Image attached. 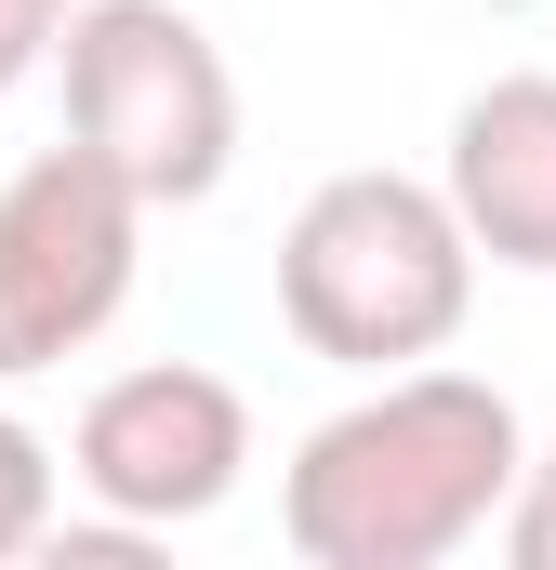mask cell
Returning <instances> with one entry per match:
<instances>
[{
	"instance_id": "cell-8",
	"label": "cell",
	"mask_w": 556,
	"mask_h": 570,
	"mask_svg": "<svg viewBox=\"0 0 556 570\" xmlns=\"http://www.w3.org/2000/svg\"><path fill=\"white\" fill-rule=\"evenodd\" d=\"M490 531H504V558H517V570H556V438L517 464V491H504Z\"/></svg>"
},
{
	"instance_id": "cell-6",
	"label": "cell",
	"mask_w": 556,
	"mask_h": 570,
	"mask_svg": "<svg viewBox=\"0 0 556 570\" xmlns=\"http://www.w3.org/2000/svg\"><path fill=\"white\" fill-rule=\"evenodd\" d=\"M437 199L464 213L477 266L504 279H556V67H504L450 107V159Z\"/></svg>"
},
{
	"instance_id": "cell-5",
	"label": "cell",
	"mask_w": 556,
	"mask_h": 570,
	"mask_svg": "<svg viewBox=\"0 0 556 570\" xmlns=\"http://www.w3.org/2000/svg\"><path fill=\"white\" fill-rule=\"evenodd\" d=\"M146 279V199L93 159V146H40L13 186H0V305H13V345L27 372L80 358Z\"/></svg>"
},
{
	"instance_id": "cell-9",
	"label": "cell",
	"mask_w": 556,
	"mask_h": 570,
	"mask_svg": "<svg viewBox=\"0 0 556 570\" xmlns=\"http://www.w3.org/2000/svg\"><path fill=\"white\" fill-rule=\"evenodd\" d=\"M53 27H67V0H0V94L53 53Z\"/></svg>"
},
{
	"instance_id": "cell-10",
	"label": "cell",
	"mask_w": 556,
	"mask_h": 570,
	"mask_svg": "<svg viewBox=\"0 0 556 570\" xmlns=\"http://www.w3.org/2000/svg\"><path fill=\"white\" fill-rule=\"evenodd\" d=\"M13 372H27V345H13V305H0V385H13Z\"/></svg>"
},
{
	"instance_id": "cell-4",
	"label": "cell",
	"mask_w": 556,
	"mask_h": 570,
	"mask_svg": "<svg viewBox=\"0 0 556 570\" xmlns=\"http://www.w3.org/2000/svg\"><path fill=\"white\" fill-rule=\"evenodd\" d=\"M239 478H252V399L199 358L107 372L67 425V491L107 518H146V531H199Z\"/></svg>"
},
{
	"instance_id": "cell-1",
	"label": "cell",
	"mask_w": 556,
	"mask_h": 570,
	"mask_svg": "<svg viewBox=\"0 0 556 570\" xmlns=\"http://www.w3.org/2000/svg\"><path fill=\"white\" fill-rule=\"evenodd\" d=\"M530 464V425L490 372H371L345 412L291 438L278 464V531L305 570H437L464 558Z\"/></svg>"
},
{
	"instance_id": "cell-3",
	"label": "cell",
	"mask_w": 556,
	"mask_h": 570,
	"mask_svg": "<svg viewBox=\"0 0 556 570\" xmlns=\"http://www.w3.org/2000/svg\"><path fill=\"white\" fill-rule=\"evenodd\" d=\"M67 146H93L146 213H199L239 173V67L186 0H67Z\"/></svg>"
},
{
	"instance_id": "cell-2",
	"label": "cell",
	"mask_w": 556,
	"mask_h": 570,
	"mask_svg": "<svg viewBox=\"0 0 556 570\" xmlns=\"http://www.w3.org/2000/svg\"><path fill=\"white\" fill-rule=\"evenodd\" d=\"M464 305H477V239L437 199V173H331L278 226V318L331 372L450 358Z\"/></svg>"
},
{
	"instance_id": "cell-7",
	"label": "cell",
	"mask_w": 556,
	"mask_h": 570,
	"mask_svg": "<svg viewBox=\"0 0 556 570\" xmlns=\"http://www.w3.org/2000/svg\"><path fill=\"white\" fill-rule=\"evenodd\" d=\"M53 504H67V464H53V438L27 425V412H0V570H13V558H40Z\"/></svg>"
}]
</instances>
